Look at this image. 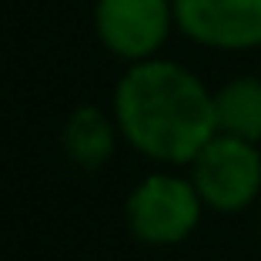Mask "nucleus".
Here are the masks:
<instances>
[{"label": "nucleus", "instance_id": "423d86ee", "mask_svg": "<svg viewBox=\"0 0 261 261\" xmlns=\"http://www.w3.org/2000/svg\"><path fill=\"white\" fill-rule=\"evenodd\" d=\"M215 121L221 134L241 141H261V81L241 77L215 94Z\"/></svg>", "mask_w": 261, "mask_h": 261}, {"label": "nucleus", "instance_id": "0eeeda50", "mask_svg": "<svg viewBox=\"0 0 261 261\" xmlns=\"http://www.w3.org/2000/svg\"><path fill=\"white\" fill-rule=\"evenodd\" d=\"M64 144H67L70 158L84 168H97L100 161H108L114 138H111V124L104 121V114L94 108H84L70 117L67 130H64Z\"/></svg>", "mask_w": 261, "mask_h": 261}, {"label": "nucleus", "instance_id": "39448f33", "mask_svg": "<svg viewBox=\"0 0 261 261\" xmlns=\"http://www.w3.org/2000/svg\"><path fill=\"white\" fill-rule=\"evenodd\" d=\"M168 0H97V31L121 57H147L168 37Z\"/></svg>", "mask_w": 261, "mask_h": 261}, {"label": "nucleus", "instance_id": "f257e3e1", "mask_svg": "<svg viewBox=\"0 0 261 261\" xmlns=\"http://www.w3.org/2000/svg\"><path fill=\"white\" fill-rule=\"evenodd\" d=\"M117 121L124 138L158 161H194L215 138V97L194 74L168 61L138 64L117 87Z\"/></svg>", "mask_w": 261, "mask_h": 261}, {"label": "nucleus", "instance_id": "f03ea898", "mask_svg": "<svg viewBox=\"0 0 261 261\" xmlns=\"http://www.w3.org/2000/svg\"><path fill=\"white\" fill-rule=\"evenodd\" d=\"M194 188L218 211H241L261 188V154L251 141L218 134L194 154Z\"/></svg>", "mask_w": 261, "mask_h": 261}, {"label": "nucleus", "instance_id": "7ed1b4c3", "mask_svg": "<svg viewBox=\"0 0 261 261\" xmlns=\"http://www.w3.org/2000/svg\"><path fill=\"white\" fill-rule=\"evenodd\" d=\"M201 215V194L181 177L154 174L127 201V221L134 234L151 245H174L188 238Z\"/></svg>", "mask_w": 261, "mask_h": 261}, {"label": "nucleus", "instance_id": "20e7f679", "mask_svg": "<svg viewBox=\"0 0 261 261\" xmlns=\"http://www.w3.org/2000/svg\"><path fill=\"white\" fill-rule=\"evenodd\" d=\"M174 17L201 44L231 50L261 44V0H174Z\"/></svg>", "mask_w": 261, "mask_h": 261}]
</instances>
